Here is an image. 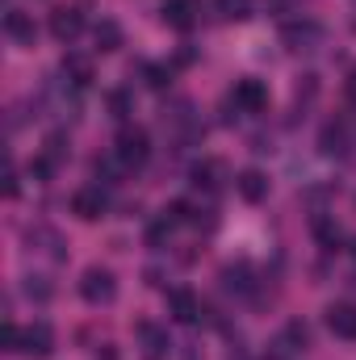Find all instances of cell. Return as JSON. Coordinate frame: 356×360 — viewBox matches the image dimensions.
<instances>
[{
	"label": "cell",
	"mask_w": 356,
	"mask_h": 360,
	"mask_svg": "<svg viewBox=\"0 0 356 360\" xmlns=\"http://www.w3.org/2000/svg\"><path fill=\"white\" fill-rule=\"evenodd\" d=\"M352 256H356V239H352Z\"/></svg>",
	"instance_id": "cell-34"
},
{
	"label": "cell",
	"mask_w": 356,
	"mask_h": 360,
	"mask_svg": "<svg viewBox=\"0 0 356 360\" xmlns=\"http://www.w3.org/2000/svg\"><path fill=\"white\" fill-rule=\"evenodd\" d=\"M113 155H117L122 168H139V164L151 155L147 130H143V126H122V130H117V143H113Z\"/></svg>",
	"instance_id": "cell-1"
},
{
	"label": "cell",
	"mask_w": 356,
	"mask_h": 360,
	"mask_svg": "<svg viewBox=\"0 0 356 360\" xmlns=\"http://www.w3.org/2000/svg\"><path fill=\"white\" fill-rule=\"evenodd\" d=\"M314 96H319V76H302V80H298V89H293V101H298V109H306Z\"/></svg>",
	"instance_id": "cell-25"
},
{
	"label": "cell",
	"mask_w": 356,
	"mask_h": 360,
	"mask_svg": "<svg viewBox=\"0 0 356 360\" xmlns=\"http://www.w3.org/2000/svg\"><path fill=\"white\" fill-rule=\"evenodd\" d=\"M306 344H310V331H306V323H298V319H293V323L285 327V335L276 340V348H285V352H298V348H306Z\"/></svg>",
	"instance_id": "cell-20"
},
{
	"label": "cell",
	"mask_w": 356,
	"mask_h": 360,
	"mask_svg": "<svg viewBox=\"0 0 356 360\" xmlns=\"http://www.w3.org/2000/svg\"><path fill=\"white\" fill-rule=\"evenodd\" d=\"M218 17L222 21H248L252 17V0H218Z\"/></svg>",
	"instance_id": "cell-23"
},
{
	"label": "cell",
	"mask_w": 356,
	"mask_h": 360,
	"mask_svg": "<svg viewBox=\"0 0 356 360\" xmlns=\"http://www.w3.org/2000/svg\"><path fill=\"white\" fill-rule=\"evenodd\" d=\"M139 72H143L147 89H155V92H164L168 84H172V68H164V63H143Z\"/></svg>",
	"instance_id": "cell-22"
},
{
	"label": "cell",
	"mask_w": 356,
	"mask_h": 360,
	"mask_svg": "<svg viewBox=\"0 0 356 360\" xmlns=\"http://www.w3.org/2000/svg\"><path fill=\"white\" fill-rule=\"evenodd\" d=\"M193 59H197V51H189V46H184V51H177V63H180V68H189Z\"/></svg>",
	"instance_id": "cell-31"
},
{
	"label": "cell",
	"mask_w": 356,
	"mask_h": 360,
	"mask_svg": "<svg viewBox=\"0 0 356 360\" xmlns=\"http://www.w3.org/2000/svg\"><path fill=\"white\" fill-rule=\"evenodd\" d=\"M96 360H117V352H113V348H109V344H105V348H101V352H96Z\"/></svg>",
	"instance_id": "cell-33"
},
{
	"label": "cell",
	"mask_w": 356,
	"mask_h": 360,
	"mask_svg": "<svg viewBox=\"0 0 356 360\" xmlns=\"http://www.w3.org/2000/svg\"><path fill=\"white\" fill-rule=\"evenodd\" d=\"M281 42L289 46V51H319L323 46V25L319 21H310V17H293V21H285L281 25Z\"/></svg>",
	"instance_id": "cell-3"
},
{
	"label": "cell",
	"mask_w": 356,
	"mask_h": 360,
	"mask_svg": "<svg viewBox=\"0 0 356 360\" xmlns=\"http://www.w3.org/2000/svg\"><path fill=\"white\" fill-rule=\"evenodd\" d=\"M0 344H4V352H17V348H21V327H17V323H4Z\"/></svg>",
	"instance_id": "cell-28"
},
{
	"label": "cell",
	"mask_w": 356,
	"mask_h": 360,
	"mask_svg": "<svg viewBox=\"0 0 356 360\" xmlns=\"http://www.w3.org/2000/svg\"><path fill=\"white\" fill-rule=\"evenodd\" d=\"M235 188H239V197H243V201L260 205V201L268 197V176L260 172V168H248V172H239V176H235Z\"/></svg>",
	"instance_id": "cell-12"
},
{
	"label": "cell",
	"mask_w": 356,
	"mask_h": 360,
	"mask_svg": "<svg viewBox=\"0 0 356 360\" xmlns=\"http://www.w3.org/2000/svg\"><path fill=\"white\" fill-rule=\"evenodd\" d=\"M265 8H272V13H285V8H289V0H265Z\"/></svg>",
	"instance_id": "cell-32"
},
{
	"label": "cell",
	"mask_w": 356,
	"mask_h": 360,
	"mask_svg": "<svg viewBox=\"0 0 356 360\" xmlns=\"http://www.w3.org/2000/svg\"><path fill=\"white\" fill-rule=\"evenodd\" d=\"M168 314H172L177 323H197V319H201V302H197V293H193L189 285L168 289Z\"/></svg>",
	"instance_id": "cell-8"
},
{
	"label": "cell",
	"mask_w": 356,
	"mask_h": 360,
	"mask_svg": "<svg viewBox=\"0 0 356 360\" xmlns=\"http://www.w3.org/2000/svg\"><path fill=\"white\" fill-rule=\"evenodd\" d=\"M63 76H68L76 89H89L92 84V59L89 55H68V59H63Z\"/></svg>",
	"instance_id": "cell-16"
},
{
	"label": "cell",
	"mask_w": 356,
	"mask_h": 360,
	"mask_svg": "<svg viewBox=\"0 0 356 360\" xmlns=\"http://www.w3.org/2000/svg\"><path fill=\"white\" fill-rule=\"evenodd\" d=\"M55 168H59V164H55L51 155H38V160L30 164V176H34V180H51V176H55Z\"/></svg>",
	"instance_id": "cell-27"
},
{
	"label": "cell",
	"mask_w": 356,
	"mask_h": 360,
	"mask_svg": "<svg viewBox=\"0 0 356 360\" xmlns=\"http://www.w3.org/2000/svg\"><path fill=\"white\" fill-rule=\"evenodd\" d=\"M327 327L340 340H356V302H331L327 306Z\"/></svg>",
	"instance_id": "cell-10"
},
{
	"label": "cell",
	"mask_w": 356,
	"mask_h": 360,
	"mask_svg": "<svg viewBox=\"0 0 356 360\" xmlns=\"http://www.w3.org/2000/svg\"><path fill=\"white\" fill-rule=\"evenodd\" d=\"M139 340H143V352H147V360H164L168 356V331L164 327H155V323H139Z\"/></svg>",
	"instance_id": "cell-13"
},
{
	"label": "cell",
	"mask_w": 356,
	"mask_h": 360,
	"mask_svg": "<svg viewBox=\"0 0 356 360\" xmlns=\"http://www.w3.org/2000/svg\"><path fill=\"white\" fill-rule=\"evenodd\" d=\"M314 235H319L323 248H336V243H340V226H336L331 218H314Z\"/></svg>",
	"instance_id": "cell-26"
},
{
	"label": "cell",
	"mask_w": 356,
	"mask_h": 360,
	"mask_svg": "<svg viewBox=\"0 0 356 360\" xmlns=\"http://www.w3.org/2000/svg\"><path fill=\"white\" fill-rule=\"evenodd\" d=\"M105 105H109V113H113L117 122H126V117L134 113V96H130V89H113L109 96H105Z\"/></svg>",
	"instance_id": "cell-21"
},
{
	"label": "cell",
	"mask_w": 356,
	"mask_h": 360,
	"mask_svg": "<svg viewBox=\"0 0 356 360\" xmlns=\"http://www.w3.org/2000/svg\"><path fill=\"white\" fill-rule=\"evenodd\" d=\"M17 188H21V184H17V168H8V184H4V193L17 197Z\"/></svg>",
	"instance_id": "cell-30"
},
{
	"label": "cell",
	"mask_w": 356,
	"mask_h": 360,
	"mask_svg": "<svg viewBox=\"0 0 356 360\" xmlns=\"http://www.w3.org/2000/svg\"><path fill=\"white\" fill-rule=\"evenodd\" d=\"M80 30H84V13H80V4H59V8L51 13V34H55L59 42H76Z\"/></svg>",
	"instance_id": "cell-7"
},
{
	"label": "cell",
	"mask_w": 356,
	"mask_h": 360,
	"mask_svg": "<svg viewBox=\"0 0 356 360\" xmlns=\"http://www.w3.org/2000/svg\"><path fill=\"white\" fill-rule=\"evenodd\" d=\"M42 155H51L55 164H63L68 155H72V143H68V134L63 130H55V134H46V151Z\"/></svg>",
	"instance_id": "cell-24"
},
{
	"label": "cell",
	"mask_w": 356,
	"mask_h": 360,
	"mask_svg": "<svg viewBox=\"0 0 356 360\" xmlns=\"http://www.w3.org/2000/svg\"><path fill=\"white\" fill-rule=\"evenodd\" d=\"M268 360H281V356H268Z\"/></svg>",
	"instance_id": "cell-35"
},
{
	"label": "cell",
	"mask_w": 356,
	"mask_h": 360,
	"mask_svg": "<svg viewBox=\"0 0 356 360\" xmlns=\"http://www.w3.org/2000/svg\"><path fill=\"white\" fill-rule=\"evenodd\" d=\"M21 289H25V297H30V302H38V306L55 297V285H51V276H42V272H30Z\"/></svg>",
	"instance_id": "cell-19"
},
{
	"label": "cell",
	"mask_w": 356,
	"mask_h": 360,
	"mask_svg": "<svg viewBox=\"0 0 356 360\" xmlns=\"http://www.w3.org/2000/svg\"><path fill=\"white\" fill-rule=\"evenodd\" d=\"M344 96H348V101L356 105V68L348 72V80H344Z\"/></svg>",
	"instance_id": "cell-29"
},
{
	"label": "cell",
	"mask_w": 356,
	"mask_h": 360,
	"mask_svg": "<svg viewBox=\"0 0 356 360\" xmlns=\"http://www.w3.org/2000/svg\"><path fill=\"white\" fill-rule=\"evenodd\" d=\"M21 356L30 360H46L55 352V331H51V323H34V327H21V348H17Z\"/></svg>",
	"instance_id": "cell-6"
},
{
	"label": "cell",
	"mask_w": 356,
	"mask_h": 360,
	"mask_svg": "<svg viewBox=\"0 0 356 360\" xmlns=\"http://www.w3.org/2000/svg\"><path fill=\"white\" fill-rule=\"evenodd\" d=\"M92 38H96V51H101V55H109V51H117V46H122V25L105 17V21H96Z\"/></svg>",
	"instance_id": "cell-18"
},
{
	"label": "cell",
	"mask_w": 356,
	"mask_h": 360,
	"mask_svg": "<svg viewBox=\"0 0 356 360\" xmlns=\"http://www.w3.org/2000/svg\"><path fill=\"white\" fill-rule=\"evenodd\" d=\"M197 8H201L197 0H164L160 4V17H164V25H172V30L184 34V30L197 25Z\"/></svg>",
	"instance_id": "cell-9"
},
{
	"label": "cell",
	"mask_w": 356,
	"mask_h": 360,
	"mask_svg": "<svg viewBox=\"0 0 356 360\" xmlns=\"http://www.w3.org/2000/svg\"><path fill=\"white\" fill-rule=\"evenodd\" d=\"M80 297H84L89 306H109V302L117 297V276L109 269H101V264L84 269V276H80Z\"/></svg>",
	"instance_id": "cell-2"
},
{
	"label": "cell",
	"mask_w": 356,
	"mask_h": 360,
	"mask_svg": "<svg viewBox=\"0 0 356 360\" xmlns=\"http://www.w3.org/2000/svg\"><path fill=\"white\" fill-rule=\"evenodd\" d=\"M319 151L340 160V155L348 151V126H344V122H327V126H323V134H319Z\"/></svg>",
	"instance_id": "cell-15"
},
{
	"label": "cell",
	"mask_w": 356,
	"mask_h": 360,
	"mask_svg": "<svg viewBox=\"0 0 356 360\" xmlns=\"http://www.w3.org/2000/svg\"><path fill=\"white\" fill-rule=\"evenodd\" d=\"M231 105H235V113H265L268 109V84L265 80H235V89H231Z\"/></svg>",
	"instance_id": "cell-4"
},
{
	"label": "cell",
	"mask_w": 356,
	"mask_h": 360,
	"mask_svg": "<svg viewBox=\"0 0 356 360\" xmlns=\"http://www.w3.org/2000/svg\"><path fill=\"white\" fill-rule=\"evenodd\" d=\"M25 243L38 248V252H46L51 260H63V256H68V252H63V239H59L51 226H30V231H25Z\"/></svg>",
	"instance_id": "cell-14"
},
{
	"label": "cell",
	"mask_w": 356,
	"mask_h": 360,
	"mask_svg": "<svg viewBox=\"0 0 356 360\" xmlns=\"http://www.w3.org/2000/svg\"><path fill=\"white\" fill-rule=\"evenodd\" d=\"M222 289H231V293H252V289H256L252 269H248V264H227V269H222Z\"/></svg>",
	"instance_id": "cell-17"
},
{
	"label": "cell",
	"mask_w": 356,
	"mask_h": 360,
	"mask_svg": "<svg viewBox=\"0 0 356 360\" xmlns=\"http://www.w3.org/2000/svg\"><path fill=\"white\" fill-rule=\"evenodd\" d=\"M4 34H8L17 46H34V38H38L34 17H30V13H21V8H8V13H4Z\"/></svg>",
	"instance_id": "cell-11"
},
{
	"label": "cell",
	"mask_w": 356,
	"mask_h": 360,
	"mask_svg": "<svg viewBox=\"0 0 356 360\" xmlns=\"http://www.w3.org/2000/svg\"><path fill=\"white\" fill-rule=\"evenodd\" d=\"M105 210H109L105 184H84V188H76V197H72V214H76L80 222H96V218H105Z\"/></svg>",
	"instance_id": "cell-5"
}]
</instances>
